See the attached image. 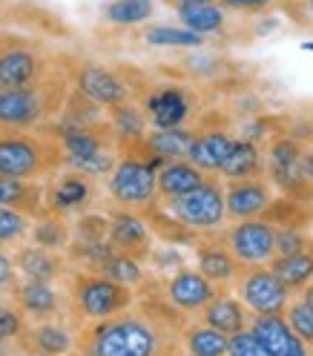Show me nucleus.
<instances>
[{
	"label": "nucleus",
	"instance_id": "nucleus-10",
	"mask_svg": "<svg viewBox=\"0 0 313 356\" xmlns=\"http://www.w3.org/2000/svg\"><path fill=\"white\" fill-rule=\"evenodd\" d=\"M225 248L241 264H267L276 256V227L264 218H244L227 230Z\"/></svg>",
	"mask_w": 313,
	"mask_h": 356
},
{
	"label": "nucleus",
	"instance_id": "nucleus-17",
	"mask_svg": "<svg viewBox=\"0 0 313 356\" xmlns=\"http://www.w3.org/2000/svg\"><path fill=\"white\" fill-rule=\"evenodd\" d=\"M248 330L256 337V342L264 348L267 356H299L307 348L287 325L284 314H256L248 325Z\"/></svg>",
	"mask_w": 313,
	"mask_h": 356
},
{
	"label": "nucleus",
	"instance_id": "nucleus-46",
	"mask_svg": "<svg viewBox=\"0 0 313 356\" xmlns=\"http://www.w3.org/2000/svg\"><path fill=\"white\" fill-rule=\"evenodd\" d=\"M302 302L307 305V307H313V282L305 287V291H302Z\"/></svg>",
	"mask_w": 313,
	"mask_h": 356
},
{
	"label": "nucleus",
	"instance_id": "nucleus-28",
	"mask_svg": "<svg viewBox=\"0 0 313 356\" xmlns=\"http://www.w3.org/2000/svg\"><path fill=\"white\" fill-rule=\"evenodd\" d=\"M178 12V24L184 29L207 38L225 29V20H227V9H221L218 3H201V6H184V9H175Z\"/></svg>",
	"mask_w": 313,
	"mask_h": 356
},
{
	"label": "nucleus",
	"instance_id": "nucleus-26",
	"mask_svg": "<svg viewBox=\"0 0 313 356\" xmlns=\"http://www.w3.org/2000/svg\"><path fill=\"white\" fill-rule=\"evenodd\" d=\"M147 115H144V109L136 106L132 101L127 104H118L109 109V127H113V136H115V144L121 149H129V147H136L141 144V138L147 136Z\"/></svg>",
	"mask_w": 313,
	"mask_h": 356
},
{
	"label": "nucleus",
	"instance_id": "nucleus-21",
	"mask_svg": "<svg viewBox=\"0 0 313 356\" xmlns=\"http://www.w3.org/2000/svg\"><path fill=\"white\" fill-rule=\"evenodd\" d=\"M0 207H12L32 221L47 216V184L0 175Z\"/></svg>",
	"mask_w": 313,
	"mask_h": 356
},
{
	"label": "nucleus",
	"instance_id": "nucleus-14",
	"mask_svg": "<svg viewBox=\"0 0 313 356\" xmlns=\"http://www.w3.org/2000/svg\"><path fill=\"white\" fill-rule=\"evenodd\" d=\"M93 198H95L93 178L78 170H66L52 184H47V213L61 216V218L70 213H83L93 204Z\"/></svg>",
	"mask_w": 313,
	"mask_h": 356
},
{
	"label": "nucleus",
	"instance_id": "nucleus-42",
	"mask_svg": "<svg viewBox=\"0 0 313 356\" xmlns=\"http://www.w3.org/2000/svg\"><path fill=\"white\" fill-rule=\"evenodd\" d=\"M15 282H17L15 261L9 253H3V248H0V291H12Z\"/></svg>",
	"mask_w": 313,
	"mask_h": 356
},
{
	"label": "nucleus",
	"instance_id": "nucleus-32",
	"mask_svg": "<svg viewBox=\"0 0 313 356\" xmlns=\"http://www.w3.org/2000/svg\"><path fill=\"white\" fill-rule=\"evenodd\" d=\"M144 43L152 49H195V47H204V38L184 26L155 24L144 32Z\"/></svg>",
	"mask_w": 313,
	"mask_h": 356
},
{
	"label": "nucleus",
	"instance_id": "nucleus-19",
	"mask_svg": "<svg viewBox=\"0 0 313 356\" xmlns=\"http://www.w3.org/2000/svg\"><path fill=\"white\" fill-rule=\"evenodd\" d=\"M236 147V138L230 136L227 129H195V136L190 141V149H187V161L193 167H198L201 172L207 175H218L221 164L227 161L230 149Z\"/></svg>",
	"mask_w": 313,
	"mask_h": 356
},
{
	"label": "nucleus",
	"instance_id": "nucleus-8",
	"mask_svg": "<svg viewBox=\"0 0 313 356\" xmlns=\"http://www.w3.org/2000/svg\"><path fill=\"white\" fill-rule=\"evenodd\" d=\"M47 72V55L26 35H0V89H15L38 81Z\"/></svg>",
	"mask_w": 313,
	"mask_h": 356
},
{
	"label": "nucleus",
	"instance_id": "nucleus-13",
	"mask_svg": "<svg viewBox=\"0 0 313 356\" xmlns=\"http://www.w3.org/2000/svg\"><path fill=\"white\" fill-rule=\"evenodd\" d=\"M218 291H225V287L213 284L207 276H201L195 267H178L164 284L167 302L178 310V314H198Z\"/></svg>",
	"mask_w": 313,
	"mask_h": 356
},
{
	"label": "nucleus",
	"instance_id": "nucleus-15",
	"mask_svg": "<svg viewBox=\"0 0 313 356\" xmlns=\"http://www.w3.org/2000/svg\"><path fill=\"white\" fill-rule=\"evenodd\" d=\"M273 202V190L264 178H236L225 181V213L233 221L259 218Z\"/></svg>",
	"mask_w": 313,
	"mask_h": 356
},
{
	"label": "nucleus",
	"instance_id": "nucleus-20",
	"mask_svg": "<svg viewBox=\"0 0 313 356\" xmlns=\"http://www.w3.org/2000/svg\"><path fill=\"white\" fill-rule=\"evenodd\" d=\"M12 261H15L17 276L26 279V282H49V284H55L66 273V256H61L58 250L38 248V244H24V248L12 256Z\"/></svg>",
	"mask_w": 313,
	"mask_h": 356
},
{
	"label": "nucleus",
	"instance_id": "nucleus-41",
	"mask_svg": "<svg viewBox=\"0 0 313 356\" xmlns=\"http://www.w3.org/2000/svg\"><path fill=\"white\" fill-rule=\"evenodd\" d=\"M276 0H218L221 9H230V12H264L271 9Z\"/></svg>",
	"mask_w": 313,
	"mask_h": 356
},
{
	"label": "nucleus",
	"instance_id": "nucleus-39",
	"mask_svg": "<svg viewBox=\"0 0 313 356\" xmlns=\"http://www.w3.org/2000/svg\"><path fill=\"white\" fill-rule=\"evenodd\" d=\"M313 236L302 233V227H276V256H294L305 250Z\"/></svg>",
	"mask_w": 313,
	"mask_h": 356
},
{
	"label": "nucleus",
	"instance_id": "nucleus-16",
	"mask_svg": "<svg viewBox=\"0 0 313 356\" xmlns=\"http://www.w3.org/2000/svg\"><path fill=\"white\" fill-rule=\"evenodd\" d=\"M12 302L17 310L32 322H47L58 319L63 314V296L58 293V287L49 282H15L12 287Z\"/></svg>",
	"mask_w": 313,
	"mask_h": 356
},
{
	"label": "nucleus",
	"instance_id": "nucleus-5",
	"mask_svg": "<svg viewBox=\"0 0 313 356\" xmlns=\"http://www.w3.org/2000/svg\"><path fill=\"white\" fill-rule=\"evenodd\" d=\"M106 193L124 210L150 207L159 198V190H155V164L138 152H124L106 175Z\"/></svg>",
	"mask_w": 313,
	"mask_h": 356
},
{
	"label": "nucleus",
	"instance_id": "nucleus-36",
	"mask_svg": "<svg viewBox=\"0 0 313 356\" xmlns=\"http://www.w3.org/2000/svg\"><path fill=\"white\" fill-rule=\"evenodd\" d=\"M287 325L294 327V333L302 339L305 348L313 350V307H307L305 302H294L287 305Z\"/></svg>",
	"mask_w": 313,
	"mask_h": 356
},
{
	"label": "nucleus",
	"instance_id": "nucleus-30",
	"mask_svg": "<svg viewBox=\"0 0 313 356\" xmlns=\"http://www.w3.org/2000/svg\"><path fill=\"white\" fill-rule=\"evenodd\" d=\"M178 337H182V345H184L187 353H193V356H227V342H230V337H225V333L207 327L204 322L184 327L182 333H178Z\"/></svg>",
	"mask_w": 313,
	"mask_h": 356
},
{
	"label": "nucleus",
	"instance_id": "nucleus-40",
	"mask_svg": "<svg viewBox=\"0 0 313 356\" xmlns=\"http://www.w3.org/2000/svg\"><path fill=\"white\" fill-rule=\"evenodd\" d=\"M227 356H267L250 330H239L227 342Z\"/></svg>",
	"mask_w": 313,
	"mask_h": 356
},
{
	"label": "nucleus",
	"instance_id": "nucleus-1",
	"mask_svg": "<svg viewBox=\"0 0 313 356\" xmlns=\"http://www.w3.org/2000/svg\"><path fill=\"white\" fill-rule=\"evenodd\" d=\"M182 333V316L164 299L159 314L124 310L118 316L89 322L75 348L81 356H175V342Z\"/></svg>",
	"mask_w": 313,
	"mask_h": 356
},
{
	"label": "nucleus",
	"instance_id": "nucleus-47",
	"mask_svg": "<svg viewBox=\"0 0 313 356\" xmlns=\"http://www.w3.org/2000/svg\"><path fill=\"white\" fill-rule=\"evenodd\" d=\"M299 356H313V353H310V350H305V353H299Z\"/></svg>",
	"mask_w": 313,
	"mask_h": 356
},
{
	"label": "nucleus",
	"instance_id": "nucleus-29",
	"mask_svg": "<svg viewBox=\"0 0 313 356\" xmlns=\"http://www.w3.org/2000/svg\"><path fill=\"white\" fill-rule=\"evenodd\" d=\"M155 15V0H106L101 17L109 26H138Z\"/></svg>",
	"mask_w": 313,
	"mask_h": 356
},
{
	"label": "nucleus",
	"instance_id": "nucleus-22",
	"mask_svg": "<svg viewBox=\"0 0 313 356\" xmlns=\"http://www.w3.org/2000/svg\"><path fill=\"white\" fill-rule=\"evenodd\" d=\"M198 314H201V322H204L207 327L225 333V337H233V333H239V330H248V325H250L248 307L227 291H218L204 307L198 310Z\"/></svg>",
	"mask_w": 313,
	"mask_h": 356
},
{
	"label": "nucleus",
	"instance_id": "nucleus-35",
	"mask_svg": "<svg viewBox=\"0 0 313 356\" xmlns=\"http://www.w3.org/2000/svg\"><path fill=\"white\" fill-rule=\"evenodd\" d=\"M267 167H282V170H290V167H299V159H302V144L294 141V138H273L271 141V149H267Z\"/></svg>",
	"mask_w": 313,
	"mask_h": 356
},
{
	"label": "nucleus",
	"instance_id": "nucleus-18",
	"mask_svg": "<svg viewBox=\"0 0 313 356\" xmlns=\"http://www.w3.org/2000/svg\"><path fill=\"white\" fill-rule=\"evenodd\" d=\"M20 348L26 353L38 356H70L75 350V333L66 327L61 319H47V322H26L24 333L17 337Z\"/></svg>",
	"mask_w": 313,
	"mask_h": 356
},
{
	"label": "nucleus",
	"instance_id": "nucleus-2",
	"mask_svg": "<svg viewBox=\"0 0 313 356\" xmlns=\"http://www.w3.org/2000/svg\"><path fill=\"white\" fill-rule=\"evenodd\" d=\"M72 89V72L47 70L38 81L0 89V132H29L58 118Z\"/></svg>",
	"mask_w": 313,
	"mask_h": 356
},
{
	"label": "nucleus",
	"instance_id": "nucleus-34",
	"mask_svg": "<svg viewBox=\"0 0 313 356\" xmlns=\"http://www.w3.org/2000/svg\"><path fill=\"white\" fill-rule=\"evenodd\" d=\"M32 230V218L12 207H0V248L24 241Z\"/></svg>",
	"mask_w": 313,
	"mask_h": 356
},
{
	"label": "nucleus",
	"instance_id": "nucleus-27",
	"mask_svg": "<svg viewBox=\"0 0 313 356\" xmlns=\"http://www.w3.org/2000/svg\"><path fill=\"white\" fill-rule=\"evenodd\" d=\"M262 175H264V161L256 141L236 138V147L230 149L227 161L221 164L218 178L221 181H236V178H262Z\"/></svg>",
	"mask_w": 313,
	"mask_h": 356
},
{
	"label": "nucleus",
	"instance_id": "nucleus-23",
	"mask_svg": "<svg viewBox=\"0 0 313 356\" xmlns=\"http://www.w3.org/2000/svg\"><path fill=\"white\" fill-rule=\"evenodd\" d=\"M195 270L201 276H207L213 284H230L239 270H241V261L225 248V241H195Z\"/></svg>",
	"mask_w": 313,
	"mask_h": 356
},
{
	"label": "nucleus",
	"instance_id": "nucleus-50",
	"mask_svg": "<svg viewBox=\"0 0 313 356\" xmlns=\"http://www.w3.org/2000/svg\"><path fill=\"white\" fill-rule=\"evenodd\" d=\"M307 3H313V0H307Z\"/></svg>",
	"mask_w": 313,
	"mask_h": 356
},
{
	"label": "nucleus",
	"instance_id": "nucleus-31",
	"mask_svg": "<svg viewBox=\"0 0 313 356\" xmlns=\"http://www.w3.org/2000/svg\"><path fill=\"white\" fill-rule=\"evenodd\" d=\"M29 236H32V244H38V248L58 250V253H63L72 241V230L66 227V221L61 216H52V213L35 218Z\"/></svg>",
	"mask_w": 313,
	"mask_h": 356
},
{
	"label": "nucleus",
	"instance_id": "nucleus-38",
	"mask_svg": "<svg viewBox=\"0 0 313 356\" xmlns=\"http://www.w3.org/2000/svg\"><path fill=\"white\" fill-rule=\"evenodd\" d=\"M24 327H26V316L17 310V305L0 299V339L17 342V337L24 333Z\"/></svg>",
	"mask_w": 313,
	"mask_h": 356
},
{
	"label": "nucleus",
	"instance_id": "nucleus-43",
	"mask_svg": "<svg viewBox=\"0 0 313 356\" xmlns=\"http://www.w3.org/2000/svg\"><path fill=\"white\" fill-rule=\"evenodd\" d=\"M299 170H302V175L307 178V181H313V149H302V159H299Z\"/></svg>",
	"mask_w": 313,
	"mask_h": 356
},
{
	"label": "nucleus",
	"instance_id": "nucleus-4",
	"mask_svg": "<svg viewBox=\"0 0 313 356\" xmlns=\"http://www.w3.org/2000/svg\"><path fill=\"white\" fill-rule=\"evenodd\" d=\"M70 276H72L70 279V305L86 322L118 316L124 310H129L132 302H136L132 287L118 284V282L106 279L95 270H75Z\"/></svg>",
	"mask_w": 313,
	"mask_h": 356
},
{
	"label": "nucleus",
	"instance_id": "nucleus-49",
	"mask_svg": "<svg viewBox=\"0 0 313 356\" xmlns=\"http://www.w3.org/2000/svg\"><path fill=\"white\" fill-rule=\"evenodd\" d=\"M29 356H38V353H29Z\"/></svg>",
	"mask_w": 313,
	"mask_h": 356
},
{
	"label": "nucleus",
	"instance_id": "nucleus-37",
	"mask_svg": "<svg viewBox=\"0 0 313 356\" xmlns=\"http://www.w3.org/2000/svg\"><path fill=\"white\" fill-rule=\"evenodd\" d=\"M106 225H109V218L101 216V213H81L78 225L72 230V238L75 241H104L106 238Z\"/></svg>",
	"mask_w": 313,
	"mask_h": 356
},
{
	"label": "nucleus",
	"instance_id": "nucleus-9",
	"mask_svg": "<svg viewBox=\"0 0 313 356\" xmlns=\"http://www.w3.org/2000/svg\"><path fill=\"white\" fill-rule=\"evenodd\" d=\"M72 89L78 95H83L86 101H93L95 106L101 109H113L118 104H127L129 101V86L127 81L109 70L104 63H95V60H83L72 70Z\"/></svg>",
	"mask_w": 313,
	"mask_h": 356
},
{
	"label": "nucleus",
	"instance_id": "nucleus-12",
	"mask_svg": "<svg viewBox=\"0 0 313 356\" xmlns=\"http://www.w3.org/2000/svg\"><path fill=\"white\" fill-rule=\"evenodd\" d=\"M144 115L155 129H172L184 127L187 118L193 115V95L184 86H155L144 98Z\"/></svg>",
	"mask_w": 313,
	"mask_h": 356
},
{
	"label": "nucleus",
	"instance_id": "nucleus-6",
	"mask_svg": "<svg viewBox=\"0 0 313 356\" xmlns=\"http://www.w3.org/2000/svg\"><path fill=\"white\" fill-rule=\"evenodd\" d=\"M164 213L172 216L178 225H184L193 233H204L213 227L225 225V181H218V175H207V181L195 187L187 195L178 198H164Z\"/></svg>",
	"mask_w": 313,
	"mask_h": 356
},
{
	"label": "nucleus",
	"instance_id": "nucleus-11",
	"mask_svg": "<svg viewBox=\"0 0 313 356\" xmlns=\"http://www.w3.org/2000/svg\"><path fill=\"white\" fill-rule=\"evenodd\" d=\"M106 218H109L106 241L115 253H127L138 261L152 256V230H150L144 216L132 213V210H115Z\"/></svg>",
	"mask_w": 313,
	"mask_h": 356
},
{
	"label": "nucleus",
	"instance_id": "nucleus-7",
	"mask_svg": "<svg viewBox=\"0 0 313 356\" xmlns=\"http://www.w3.org/2000/svg\"><path fill=\"white\" fill-rule=\"evenodd\" d=\"M236 282V299L250 314H284L290 305V291L267 264H244Z\"/></svg>",
	"mask_w": 313,
	"mask_h": 356
},
{
	"label": "nucleus",
	"instance_id": "nucleus-25",
	"mask_svg": "<svg viewBox=\"0 0 313 356\" xmlns=\"http://www.w3.org/2000/svg\"><path fill=\"white\" fill-rule=\"evenodd\" d=\"M267 267L282 279V284L290 293L294 291H305V287L313 282V238L305 250L294 253V256H273L267 261Z\"/></svg>",
	"mask_w": 313,
	"mask_h": 356
},
{
	"label": "nucleus",
	"instance_id": "nucleus-44",
	"mask_svg": "<svg viewBox=\"0 0 313 356\" xmlns=\"http://www.w3.org/2000/svg\"><path fill=\"white\" fill-rule=\"evenodd\" d=\"M172 9H184V6H201V3H218V0H167Z\"/></svg>",
	"mask_w": 313,
	"mask_h": 356
},
{
	"label": "nucleus",
	"instance_id": "nucleus-24",
	"mask_svg": "<svg viewBox=\"0 0 313 356\" xmlns=\"http://www.w3.org/2000/svg\"><path fill=\"white\" fill-rule=\"evenodd\" d=\"M204 181H207V172H201L198 167H193L187 159L167 161V164H161L159 170H155V190H159V198L187 195Z\"/></svg>",
	"mask_w": 313,
	"mask_h": 356
},
{
	"label": "nucleus",
	"instance_id": "nucleus-33",
	"mask_svg": "<svg viewBox=\"0 0 313 356\" xmlns=\"http://www.w3.org/2000/svg\"><path fill=\"white\" fill-rule=\"evenodd\" d=\"M95 273L106 276V279H113L118 284H127V287H138L144 282V264L138 259H132L127 253H109L98 267H95Z\"/></svg>",
	"mask_w": 313,
	"mask_h": 356
},
{
	"label": "nucleus",
	"instance_id": "nucleus-3",
	"mask_svg": "<svg viewBox=\"0 0 313 356\" xmlns=\"http://www.w3.org/2000/svg\"><path fill=\"white\" fill-rule=\"evenodd\" d=\"M63 164L58 138L47 127L29 132H0V175L20 181L52 178Z\"/></svg>",
	"mask_w": 313,
	"mask_h": 356
},
{
	"label": "nucleus",
	"instance_id": "nucleus-48",
	"mask_svg": "<svg viewBox=\"0 0 313 356\" xmlns=\"http://www.w3.org/2000/svg\"><path fill=\"white\" fill-rule=\"evenodd\" d=\"M184 356H193V353H184Z\"/></svg>",
	"mask_w": 313,
	"mask_h": 356
},
{
	"label": "nucleus",
	"instance_id": "nucleus-45",
	"mask_svg": "<svg viewBox=\"0 0 313 356\" xmlns=\"http://www.w3.org/2000/svg\"><path fill=\"white\" fill-rule=\"evenodd\" d=\"M0 356H15V345H12V339H0Z\"/></svg>",
	"mask_w": 313,
	"mask_h": 356
}]
</instances>
